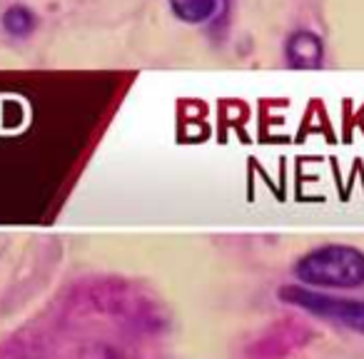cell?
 Masks as SVG:
<instances>
[{
	"instance_id": "obj_1",
	"label": "cell",
	"mask_w": 364,
	"mask_h": 359,
	"mask_svg": "<svg viewBox=\"0 0 364 359\" xmlns=\"http://www.w3.org/2000/svg\"><path fill=\"white\" fill-rule=\"evenodd\" d=\"M294 277L314 289H357L364 284V252L354 245H322L297 259Z\"/></svg>"
},
{
	"instance_id": "obj_2",
	"label": "cell",
	"mask_w": 364,
	"mask_h": 359,
	"mask_svg": "<svg viewBox=\"0 0 364 359\" xmlns=\"http://www.w3.org/2000/svg\"><path fill=\"white\" fill-rule=\"evenodd\" d=\"M279 299L284 304L304 309L307 314L314 317L329 319L334 324L352 329L357 334H364V299H344L324 294L314 287H304V284H287L279 289Z\"/></svg>"
},
{
	"instance_id": "obj_3",
	"label": "cell",
	"mask_w": 364,
	"mask_h": 359,
	"mask_svg": "<svg viewBox=\"0 0 364 359\" xmlns=\"http://www.w3.org/2000/svg\"><path fill=\"white\" fill-rule=\"evenodd\" d=\"M287 65L294 70H317L324 63V43L312 31H294L284 45Z\"/></svg>"
},
{
	"instance_id": "obj_4",
	"label": "cell",
	"mask_w": 364,
	"mask_h": 359,
	"mask_svg": "<svg viewBox=\"0 0 364 359\" xmlns=\"http://www.w3.org/2000/svg\"><path fill=\"white\" fill-rule=\"evenodd\" d=\"M167 3H170L172 16L190 26L208 23L218 13V0H167Z\"/></svg>"
},
{
	"instance_id": "obj_5",
	"label": "cell",
	"mask_w": 364,
	"mask_h": 359,
	"mask_svg": "<svg viewBox=\"0 0 364 359\" xmlns=\"http://www.w3.org/2000/svg\"><path fill=\"white\" fill-rule=\"evenodd\" d=\"M0 23H3V31L11 38H28L38 28V16L26 6H11L3 13Z\"/></svg>"
}]
</instances>
